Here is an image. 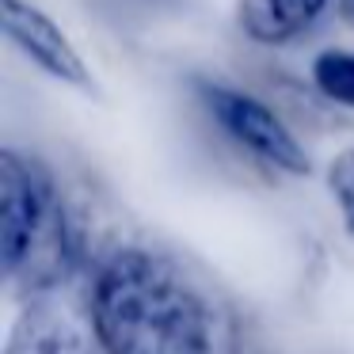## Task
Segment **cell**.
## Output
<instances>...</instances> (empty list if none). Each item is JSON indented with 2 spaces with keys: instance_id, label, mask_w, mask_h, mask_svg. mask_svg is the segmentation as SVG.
Here are the masks:
<instances>
[{
  "instance_id": "4",
  "label": "cell",
  "mask_w": 354,
  "mask_h": 354,
  "mask_svg": "<svg viewBox=\"0 0 354 354\" xmlns=\"http://www.w3.org/2000/svg\"><path fill=\"white\" fill-rule=\"evenodd\" d=\"M0 19H4V35L8 42L50 80L77 92L95 95V73L77 50V42L57 27L50 12H42L35 0H0Z\"/></svg>"
},
{
  "instance_id": "5",
  "label": "cell",
  "mask_w": 354,
  "mask_h": 354,
  "mask_svg": "<svg viewBox=\"0 0 354 354\" xmlns=\"http://www.w3.org/2000/svg\"><path fill=\"white\" fill-rule=\"evenodd\" d=\"M4 354H107L95 335L65 305L31 297L8 331Z\"/></svg>"
},
{
  "instance_id": "6",
  "label": "cell",
  "mask_w": 354,
  "mask_h": 354,
  "mask_svg": "<svg viewBox=\"0 0 354 354\" xmlns=\"http://www.w3.org/2000/svg\"><path fill=\"white\" fill-rule=\"evenodd\" d=\"M331 0H236V27L255 46H293L305 39L324 16Z\"/></svg>"
},
{
  "instance_id": "9",
  "label": "cell",
  "mask_w": 354,
  "mask_h": 354,
  "mask_svg": "<svg viewBox=\"0 0 354 354\" xmlns=\"http://www.w3.org/2000/svg\"><path fill=\"white\" fill-rule=\"evenodd\" d=\"M339 16H343L346 24L354 27V0H339Z\"/></svg>"
},
{
  "instance_id": "1",
  "label": "cell",
  "mask_w": 354,
  "mask_h": 354,
  "mask_svg": "<svg viewBox=\"0 0 354 354\" xmlns=\"http://www.w3.org/2000/svg\"><path fill=\"white\" fill-rule=\"evenodd\" d=\"M88 320L107 354H217L221 346V320L202 282L145 244H118L95 263Z\"/></svg>"
},
{
  "instance_id": "3",
  "label": "cell",
  "mask_w": 354,
  "mask_h": 354,
  "mask_svg": "<svg viewBox=\"0 0 354 354\" xmlns=\"http://www.w3.org/2000/svg\"><path fill=\"white\" fill-rule=\"evenodd\" d=\"M191 88H194L198 107L214 118V126L240 153H248L263 168L290 176V179H301L313 171L305 141L293 133V126L263 95L248 92L240 84H229V80H217V77H194Z\"/></svg>"
},
{
  "instance_id": "2",
  "label": "cell",
  "mask_w": 354,
  "mask_h": 354,
  "mask_svg": "<svg viewBox=\"0 0 354 354\" xmlns=\"http://www.w3.org/2000/svg\"><path fill=\"white\" fill-rule=\"evenodd\" d=\"M80 221L62 179L27 149H0V259L27 297H46L80 263Z\"/></svg>"
},
{
  "instance_id": "8",
  "label": "cell",
  "mask_w": 354,
  "mask_h": 354,
  "mask_svg": "<svg viewBox=\"0 0 354 354\" xmlns=\"http://www.w3.org/2000/svg\"><path fill=\"white\" fill-rule=\"evenodd\" d=\"M328 194L335 202L339 217H343V229L354 236V145L339 149L328 160Z\"/></svg>"
},
{
  "instance_id": "7",
  "label": "cell",
  "mask_w": 354,
  "mask_h": 354,
  "mask_svg": "<svg viewBox=\"0 0 354 354\" xmlns=\"http://www.w3.org/2000/svg\"><path fill=\"white\" fill-rule=\"evenodd\" d=\"M313 88L339 111H354V50L328 46L313 57L308 65Z\"/></svg>"
}]
</instances>
